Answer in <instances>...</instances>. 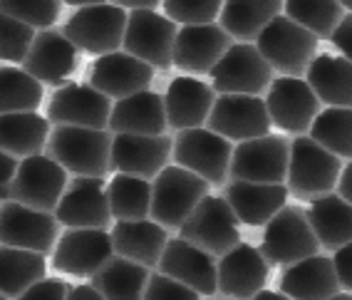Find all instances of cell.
<instances>
[{
    "mask_svg": "<svg viewBox=\"0 0 352 300\" xmlns=\"http://www.w3.org/2000/svg\"><path fill=\"white\" fill-rule=\"evenodd\" d=\"M333 263V270H335V278H338V286L342 293H350V286H352V246H342V248L335 250V256L330 258Z\"/></svg>",
    "mask_w": 352,
    "mask_h": 300,
    "instance_id": "cell-45",
    "label": "cell"
},
{
    "mask_svg": "<svg viewBox=\"0 0 352 300\" xmlns=\"http://www.w3.org/2000/svg\"><path fill=\"white\" fill-rule=\"evenodd\" d=\"M67 290L69 286L63 278H47L45 275L43 281L32 283L25 293L18 295L15 300H65L67 298Z\"/></svg>",
    "mask_w": 352,
    "mask_h": 300,
    "instance_id": "cell-44",
    "label": "cell"
},
{
    "mask_svg": "<svg viewBox=\"0 0 352 300\" xmlns=\"http://www.w3.org/2000/svg\"><path fill=\"white\" fill-rule=\"evenodd\" d=\"M179 238L214 258L241 244V231L226 201L206 194L179 226Z\"/></svg>",
    "mask_w": 352,
    "mask_h": 300,
    "instance_id": "cell-6",
    "label": "cell"
},
{
    "mask_svg": "<svg viewBox=\"0 0 352 300\" xmlns=\"http://www.w3.org/2000/svg\"><path fill=\"white\" fill-rule=\"evenodd\" d=\"M114 6H120L122 10H129V13H137V10H157V0H120V3H114Z\"/></svg>",
    "mask_w": 352,
    "mask_h": 300,
    "instance_id": "cell-50",
    "label": "cell"
},
{
    "mask_svg": "<svg viewBox=\"0 0 352 300\" xmlns=\"http://www.w3.org/2000/svg\"><path fill=\"white\" fill-rule=\"evenodd\" d=\"M251 300H290V298H285L283 293H276V290H261Z\"/></svg>",
    "mask_w": 352,
    "mask_h": 300,
    "instance_id": "cell-51",
    "label": "cell"
},
{
    "mask_svg": "<svg viewBox=\"0 0 352 300\" xmlns=\"http://www.w3.org/2000/svg\"><path fill=\"white\" fill-rule=\"evenodd\" d=\"M176 25L169 18H164L159 10H137L126 13L124 45L126 55L137 57L151 69L171 67V47H174Z\"/></svg>",
    "mask_w": 352,
    "mask_h": 300,
    "instance_id": "cell-12",
    "label": "cell"
},
{
    "mask_svg": "<svg viewBox=\"0 0 352 300\" xmlns=\"http://www.w3.org/2000/svg\"><path fill=\"white\" fill-rule=\"evenodd\" d=\"M50 125L38 112L0 114V151L8 157H35L47 142Z\"/></svg>",
    "mask_w": 352,
    "mask_h": 300,
    "instance_id": "cell-32",
    "label": "cell"
},
{
    "mask_svg": "<svg viewBox=\"0 0 352 300\" xmlns=\"http://www.w3.org/2000/svg\"><path fill=\"white\" fill-rule=\"evenodd\" d=\"M43 102V85L20 67H0V114L35 112Z\"/></svg>",
    "mask_w": 352,
    "mask_h": 300,
    "instance_id": "cell-39",
    "label": "cell"
},
{
    "mask_svg": "<svg viewBox=\"0 0 352 300\" xmlns=\"http://www.w3.org/2000/svg\"><path fill=\"white\" fill-rule=\"evenodd\" d=\"M305 85L313 89L318 102L338 109H350L352 102V67L340 55H315L305 69Z\"/></svg>",
    "mask_w": 352,
    "mask_h": 300,
    "instance_id": "cell-30",
    "label": "cell"
},
{
    "mask_svg": "<svg viewBox=\"0 0 352 300\" xmlns=\"http://www.w3.org/2000/svg\"><path fill=\"white\" fill-rule=\"evenodd\" d=\"M280 293L290 300H330L340 293L333 263L327 256H310L298 261L280 275Z\"/></svg>",
    "mask_w": 352,
    "mask_h": 300,
    "instance_id": "cell-28",
    "label": "cell"
},
{
    "mask_svg": "<svg viewBox=\"0 0 352 300\" xmlns=\"http://www.w3.org/2000/svg\"><path fill=\"white\" fill-rule=\"evenodd\" d=\"M263 105L268 119H271V127L276 125L283 131L298 134V137H302L310 129L315 114L320 112V102L302 77H276V80H271L268 97Z\"/></svg>",
    "mask_w": 352,
    "mask_h": 300,
    "instance_id": "cell-14",
    "label": "cell"
},
{
    "mask_svg": "<svg viewBox=\"0 0 352 300\" xmlns=\"http://www.w3.org/2000/svg\"><path fill=\"white\" fill-rule=\"evenodd\" d=\"M151 186L149 221L166 228H179L194 206L208 194V184L182 167H164Z\"/></svg>",
    "mask_w": 352,
    "mask_h": 300,
    "instance_id": "cell-5",
    "label": "cell"
},
{
    "mask_svg": "<svg viewBox=\"0 0 352 300\" xmlns=\"http://www.w3.org/2000/svg\"><path fill=\"white\" fill-rule=\"evenodd\" d=\"M288 171V139L280 134L241 142L231 151L228 176L243 184H283Z\"/></svg>",
    "mask_w": 352,
    "mask_h": 300,
    "instance_id": "cell-10",
    "label": "cell"
},
{
    "mask_svg": "<svg viewBox=\"0 0 352 300\" xmlns=\"http://www.w3.org/2000/svg\"><path fill=\"white\" fill-rule=\"evenodd\" d=\"M280 13H283V3H278V0H251V3L233 0V3H223L221 6L219 28L226 32L228 38H239L243 43H251Z\"/></svg>",
    "mask_w": 352,
    "mask_h": 300,
    "instance_id": "cell-33",
    "label": "cell"
},
{
    "mask_svg": "<svg viewBox=\"0 0 352 300\" xmlns=\"http://www.w3.org/2000/svg\"><path fill=\"white\" fill-rule=\"evenodd\" d=\"M256 50L280 77H300L318 52V40L280 13L256 38Z\"/></svg>",
    "mask_w": 352,
    "mask_h": 300,
    "instance_id": "cell-4",
    "label": "cell"
},
{
    "mask_svg": "<svg viewBox=\"0 0 352 300\" xmlns=\"http://www.w3.org/2000/svg\"><path fill=\"white\" fill-rule=\"evenodd\" d=\"M112 112V102L92 89L89 85L67 82L50 97L47 122L57 127H82V129H104Z\"/></svg>",
    "mask_w": 352,
    "mask_h": 300,
    "instance_id": "cell-18",
    "label": "cell"
},
{
    "mask_svg": "<svg viewBox=\"0 0 352 300\" xmlns=\"http://www.w3.org/2000/svg\"><path fill=\"white\" fill-rule=\"evenodd\" d=\"M350 10V3H320V0H290L283 3V15L293 20L302 30H308L315 40L330 38L340 20Z\"/></svg>",
    "mask_w": 352,
    "mask_h": 300,
    "instance_id": "cell-37",
    "label": "cell"
},
{
    "mask_svg": "<svg viewBox=\"0 0 352 300\" xmlns=\"http://www.w3.org/2000/svg\"><path fill=\"white\" fill-rule=\"evenodd\" d=\"M65 186H67V171L57 162H52L47 154H35L18 162L8 201L50 213L57 206Z\"/></svg>",
    "mask_w": 352,
    "mask_h": 300,
    "instance_id": "cell-9",
    "label": "cell"
},
{
    "mask_svg": "<svg viewBox=\"0 0 352 300\" xmlns=\"http://www.w3.org/2000/svg\"><path fill=\"white\" fill-rule=\"evenodd\" d=\"M206 129L226 142H248L271 134V119L261 97L221 94L208 112Z\"/></svg>",
    "mask_w": 352,
    "mask_h": 300,
    "instance_id": "cell-13",
    "label": "cell"
},
{
    "mask_svg": "<svg viewBox=\"0 0 352 300\" xmlns=\"http://www.w3.org/2000/svg\"><path fill=\"white\" fill-rule=\"evenodd\" d=\"M107 127L114 134H137V137H162L166 129L164 100L157 92H137L112 105Z\"/></svg>",
    "mask_w": 352,
    "mask_h": 300,
    "instance_id": "cell-27",
    "label": "cell"
},
{
    "mask_svg": "<svg viewBox=\"0 0 352 300\" xmlns=\"http://www.w3.org/2000/svg\"><path fill=\"white\" fill-rule=\"evenodd\" d=\"M77 69V50L65 40L63 32H35L28 55L23 60V72L40 85H63Z\"/></svg>",
    "mask_w": 352,
    "mask_h": 300,
    "instance_id": "cell-24",
    "label": "cell"
},
{
    "mask_svg": "<svg viewBox=\"0 0 352 300\" xmlns=\"http://www.w3.org/2000/svg\"><path fill=\"white\" fill-rule=\"evenodd\" d=\"M0 300H8V298H3V295H0Z\"/></svg>",
    "mask_w": 352,
    "mask_h": 300,
    "instance_id": "cell-53",
    "label": "cell"
},
{
    "mask_svg": "<svg viewBox=\"0 0 352 300\" xmlns=\"http://www.w3.org/2000/svg\"><path fill=\"white\" fill-rule=\"evenodd\" d=\"M211 85L219 94H245L258 97L273 80V69L265 65V60L258 55L256 45L241 43L231 45L219 63L208 72Z\"/></svg>",
    "mask_w": 352,
    "mask_h": 300,
    "instance_id": "cell-11",
    "label": "cell"
},
{
    "mask_svg": "<svg viewBox=\"0 0 352 300\" xmlns=\"http://www.w3.org/2000/svg\"><path fill=\"white\" fill-rule=\"evenodd\" d=\"M265 281L268 263L251 244H236L216 266V290L233 300H251L256 293L265 290Z\"/></svg>",
    "mask_w": 352,
    "mask_h": 300,
    "instance_id": "cell-20",
    "label": "cell"
},
{
    "mask_svg": "<svg viewBox=\"0 0 352 300\" xmlns=\"http://www.w3.org/2000/svg\"><path fill=\"white\" fill-rule=\"evenodd\" d=\"M318 241H315L305 211L300 206H283L265 224L263 241L258 253L268 266H293L310 256H318Z\"/></svg>",
    "mask_w": 352,
    "mask_h": 300,
    "instance_id": "cell-7",
    "label": "cell"
},
{
    "mask_svg": "<svg viewBox=\"0 0 352 300\" xmlns=\"http://www.w3.org/2000/svg\"><path fill=\"white\" fill-rule=\"evenodd\" d=\"M330 300H352V298H350V293H342V290H340V293H338V295H333Z\"/></svg>",
    "mask_w": 352,
    "mask_h": 300,
    "instance_id": "cell-52",
    "label": "cell"
},
{
    "mask_svg": "<svg viewBox=\"0 0 352 300\" xmlns=\"http://www.w3.org/2000/svg\"><path fill=\"white\" fill-rule=\"evenodd\" d=\"M55 221L65 224L67 228H104L112 221L104 179L77 176L67 182L55 206Z\"/></svg>",
    "mask_w": 352,
    "mask_h": 300,
    "instance_id": "cell-19",
    "label": "cell"
},
{
    "mask_svg": "<svg viewBox=\"0 0 352 300\" xmlns=\"http://www.w3.org/2000/svg\"><path fill=\"white\" fill-rule=\"evenodd\" d=\"M107 129H82V127H55L47 134V157L65 171L85 179H102L109 171Z\"/></svg>",
    "mask_w": 352,
    "mask_h": 300,
    "instance_id": "cell-1",
    "label": "cell"
},
{
    "mask_svg": "<svg viewBox=\"0 0 352 300\" xmlns=\"http://www.w3.org/2000/svg\"><path fill=\"white\" fill-rule=\"evenodd\" d=\"M171 139L137 137V134H114L109 144V169L134 179H154L169 164Z\"/></svg>",
    "mask_w": 352,
    "mask_h": 300,
    "instance_id": "cell-17",
    "label": "cell"
},
{
    "mask_svg": "<svg viewBox=\"0 0 352 300\" xmlns=\"http://www.w3.org/2000/svg\"><path fill=\"white\" fill-rule=\"evenodd\" d=\"M305 219L310 224L318 246L327 250H338L350 246L352 238V206L338 194H325L310 201Z\"/></svg>",
    "mask_w": 352,
    "mask_h": 300,
    "instance_id": "cell-31",
    "label": "cell"
},
{
    "mask_svg": "<svg viewBox=\"0 0 352 300\" xmlns=\"http://www.w3.org/2000/svg\"><path fill=\"white\" fill-rule=\"evenodd\" d=\"M231 45V38L219 25L182 28L171 47V65L189 75H208Z\"/></svg>",
    "mask_w": 352,
    "mask_h": 300,
    "instance_id": "cell-23",
    "label": "cell"
},
{
    "mask_svg": "<svg viewBox=\"0 0 352 300\" xmlns=\"http://www.w3.org/2000/svg\"><path fill=\"white\" fill-rule=\"evenodd\" d=\"M154 80V69L126 52H109L97 57L89 69V87L104 94L107 100H124L144 92Z\"/></svg>",
    "mask_w": 352,
    "mask_h": 300,
    "instance_id": "cell-21",
    "label": "cell"
},
{
    "mask_svg": "<svg viewBox=\"0 0 352 300\" xmlns=\"http://www.w3.org/2000/svg\"><path fill=\"white\" fill-rule=\"evenodd\" d=\"M142 300H199V295L186 286H182V283L166 278V275L154 273L146 281Z\"/></svg>",
    "mask_w": 352,
    "mask_h": 300,
    "instance_id": "cell-43",
    "label": "cell"
},
{
    "mask_svg": "<svg viewBox=\"0 0 352 300\" xmlns=\"http://www.w3.org/2000/svg\"><path fill=\"white\" fill-rule=\"evenodd\" d=\"M45 273H47L45 256L0 246V295L3 298L10 300L23 295L32 283L43 281Z\"/></svg>",
    "mask_w": 352,
    "mask_h": 300,
    "instance_id": "cell-35",
    "label": "cell"
},
{
    "mask_svg": "<svg viewBox=\"0 0 352 300\" xmlns=\"http://www.w3.org/2000/svg\"><path fill=\"white\" fill-rule=\"evenodd\" d=\"M342 171V162L333 157L330 151L313 142L310 137H296L288 142V171L285 182L293 196L298 199H318L330 194L338 184V176Z\"/></svg>",
    "mask_w": 352,
    "mask_h": 300,
    "instance_id": "cell-2",
    "label": "cell"
},
{
    "mask_svg": "<svg viewBox=\"0 0 352 300\" xmlns=\"http://www.w3.org/2000/svg\"><path fill=\"white\" fill-rule=\"evenodd\" d=\"M107 206L109 216L117 221H144L149 216L151 186L144 179L114 174L107 184Z\"/></svg>",
    "mask_w": 352,
    "mask_h": 300,
    "instance_id": "cell-36",
    "label": "cell"
},
{
    "mask_svg": "<svg viewBox=\"0 0 352 300\" xmlns=\"http://www.w3.org/2000/svg\"><path fill=\"white\" fill-rule=\"evenodd\" d=\"M159 273L201 295L216 293V261L182 238H169L159 258Z\"/></svg>",
    "mask_w": 352,
    "mask_h": 300,
    "instance_id": "cell-22",
    "label": "cell"
},
{
    "mask_svg": "<svg viewBox=\"0 0 352 300\" xmlns=\"http://www.w3.org/2000/svg\"><path fill=\"white\" fill-rule=\"evenodd\" d=\"M338 196L342 201H347L350 204V199H352V169L350 167H345V169L340 171V176H338Z\"/></svg>",
    "mask_w": 352,
    "mask_h": 300,
    "instance_id": "cell-48",
    "label": "cell"
},
{
    "mask_svg": "<svg viewBox=\"0 0 352 300\" xmlns=\"http://www.w3.org/2000/svg\"><path fill=\"white\" fill-rule=\"evenodd\" d=\"M219 0H166L164 3V18L171 23H179L184 28H199V25H214V20L221 13Z\"/></svg>",
    "mask_w": 352,
    "mask_h": 300,
    "instance_id": "cell-41",
    "label": "cell"
},
{
    "mask_svg": "<svg viewBox=\"0 0 352 300\" xmlns=\"http://www.w3.org/2000/svg\"><path fill=\"white\" fill-rule=\"evenodd\" d=\"M112 258V241L104 228H69L57 241L52 268L65 275H95Z\"/></svg>",
    "mask_w": 352,
    "mask_h": 300,
    "instance_id": "cell-15",
    "label": "cell"
},
{
    "mask_svg": "<svg viewBox=\"0 0 352 300\" xmlns=\"http://www.w3.org/2000/svg\"><path fill=\"white\" fill-rule=\"evenodd\" d=\"M352 112L350 109H338V107H327L322 112L315 114L313 125H310V139L333 157L350 159L352 154Z\"/></svg>",
    "mask_w": 352,
    "mask_h": 300,
    "instance_id": "cell-38",
    "label": "cell"
},
{
    "mask_svg": "<svg viewBox=\"0 0 352 300\" xmlns=\"http://www.w3.org/2000/svg\"><path fill=\"white\" fill-rule=\"evenodd\" d=\"M15 169H18V162L13 157H8L6 151H0V201H8V191H10Z\"/></svg>",
    "mask_w": 352,
    "mask_h": 300,
    "instance_id": "cell-47",
    "label": "cell"
},
{
    "mask_svg": "<svg viewBox=\"0 0 352 300\" xmlns=\"http://www.w3.org/2000/svg\"><path fill=\"white\" fill-rule=\"evenodd\" d=\"M243 226H263L276 216L288 201V191L283 184H243L231 182L226 186L223 199Z\"/></svg>",
    "mask_w": 352,
    "mask_h": 300,
    "instance_id": "cell-26",
    "label": "cell"
},
{
    "mask_svg": "<svg viewBox=\"0 0 352 300\" xmlns=\"http://www.w3.org/2000/svg\"><path fill=\"white\" fill-rule=\"evenodd\" d=\"M350 35H352V18H350V13H347L345 18L335 25V30L330 32V40H333L335 47L342 52L340 57H345V60H350Z\"/></svg>",
    "mask_w": 352,
    "mask_h": 300,
    "instance_id": "cell-46",
    "label": "cell"
},
{
    "mask_svg": "<svg viewBox=\"0 0 352 300\" xmlns=\"http://www.w3.org/2000/svg\"><path fill=\"white\" fill-rule=\"evenodd\" d=\"M55 241L57 221L52 213L20 206L15 201H6L0 206V244L3 246L45 256L50 253Z\"/></svg>",
    "mask_w": 352,
    "mask_h": 300,
    "instance_id": "cell-16",
    "label": "cell"
},
{
    "mask_svg": "<svg viewBox=\"0 0 352 300\" xmlns=\"http://www.w3.org/2000/svg\"><path fill=\"white\" fill-rule=\"evenodd\" d=\"M126 28V13L114 3H95V6L77 8L65 23V40L75 50L89 52V55H109L122 47Z\"/></svg>",
    "mask_w": 352,
    "mask_h": 300,
    "instance_id": "cell-3",
    "label": "cell"
},
{
    "mask_svg": "<svg viewBox=\"0 0 352 300\" xmlns=\"http://www.w3.org/2000/svg\"><path fill=\"white\" fill-rule=\"evenodd\" d=\"M164 100V117L166 127H174L176 131L196 129L206 125L208 112L214 107V89L208 87L204 80L196 77H176L171 80L169 89L162 97Z\"/></svg>",
    "mask_w": 352,
    "mask_h": 300,
    "instance_id": "cell-25",
    "label": "cell"
},
{
    "mask_svg": "<svg viewBox=\"0 0 352 300\" xmlns=\"http://www.w3.org/2000/svg\"><path fill=\"white\" fill-rule=\"evenodd\" d=\"M35 32L25 28L18 20L8 18L6 13H0V60L6 63H23L28 55Z\"/></svg>",
    "mask_w": 352,
    "mask_h": 300,
    "instance_id": "cell-42",
    "label": "cell"
},
{
    "mask_svg": "<svg viewBox=\"0 0 352 300\" xmlns=\"http://www.w3.org/2000/svg\"><path fill=\"white\" fill-rule=\"evenodd\" d=\"M231 142L208 131L206 127L184 129L171 139V157L182 169L191 171L206 184H223L231 164Z\"/></svg>",
    "mask_w": 352,
    "mask_h": 300,
    "instance_id": "cell-8",
    "label": "cell"
},
{
    "mask_svg": "<svg viewBox=\"0 0 352 300\" xmlns=\"http://www.w3.org/2000/svg\"><path fill=\"white\" fill-rule=\"evenodd\" d=\"M146 281H149V268L124 258H112L104 268L92 275L89 286L104 300H142Z\"/></svg>",
    "mask_w": 352,
    "mask_h": 300,
    "instance_id": "cell-34",
    "label": "cell"
},
{
    "mask_svg": "<svg viewBox=\"0 0 352 300\" xmlns=\"http://www.w3.org/2000/svg\"><path fill=\"white\" fill-rule=\"evenodd\" d=\"M112 250L124 261H132L137 266L151 268L162 258V250L169 241L166 231L154 221H117L109 233Z\"/></svg>",
    "mask_w": 352,
    "mask_h": 300,
    "instance_id": "cell-29",
    "label": "cell"
},
{
    "mask_svg": "<svg viewBox=\"0 0 352 300\" xmlns=\"http://www.w3.org/2000/svg\"><path fill=\"white\" fill-rule=\"evenodd\" d=\"M65 300H104L100 293H97L95 288L89 286H75V288H69L67 290V298Z\"/></svg>",
    "mask_w": 352,
    "mask_h": 300,
    "instance_id": "cell-49",
    "label": "cell"
},
{
    "mask_svg": "<svg viewBox=\"0 0 352 300\" xmlns=\"http://www.w3.org/2000/svg\"><path fill=\"white\" fill-rule=\"evenodd\" d=\"M0 13L23 23L32 32H43L52 30L63 13V3L57 0H0Z\"/></svg>",
    "mask_w": 352,
    "mask_h": 300,
    "instance_id": "cell-40",
    "label": "cell"
}]
</instances>
